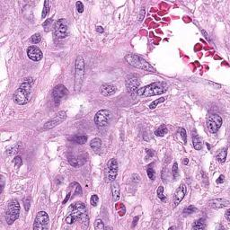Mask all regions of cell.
<instances>
[{
	"label": "cell",
	"instance_id": "cell-10",
	"mask_svg": "<svg viewBox=\"0 0 230 230\" xmlns=\"http://www.w3.org/2000/svg\"><path fill=\"white\" fill-rule=\"evenodd\" d=\"M118 162L116 158H112L107 162L106 165V178L109 182H114L118 175Z\"/></svg>",
	"mask_w": 230,
	"mask_h": 230
},
{
	"label": "cell",
	"instance_id": "cell-14",
	"mask_svg": "<svg viewBox=\"0 0 230 230\" xmlns=\"http://www.w3.org/2000/svg\"><path fill=\"white\" fill-rule=\"evenodd\" d=\"M68 94V90L63 85H58L52 91V97L56 103H59L63 98Z\"/></svg>",
	"mask_w": 230,
	"mask_h": 230
},
{
	"label": "cell",
	"instance_id": "cell-41",
	"mask_svg": "<svg viewBox=\"0 0 230 230\" xmlns=\"http://www.w3.org/2000/svg\"><path fill=\"white\" fill-rule=\"evenodd\" d=\"M13 163H14V165L16 166H21L22 165V158L20 157H14V160H13Z\"/></svg>",
	"mask_w": 230,
	"mask_h": 230
},
{
	"label": "cell",
	"instance_id": "cell-26",
	"mask_svg": "<svg viewBox=\"0 0 230 230\" xmlns=\"http://www.w3.org/2000/svg\"><path fill=\"white\" fill-rule=\"evenodd\" d=\"M227 150H228V149L225 148V149L221 150V151L217 155V160H218L220 163H221V164L225 163V161H226L227 155H228V151H227Z\"/></svg>",
	"mask_w": 230,
	"mask_h": 230
},
{
	"label": "cell",
	"instance_id": "cell-21",
	"mask_svg": "<svg viewBox=\"0 0 230 230\" xmlns=\"http://www.w3.org/2000/svg\"><path fill=\"white\" fill-rule=\"evenodd\" d=\"M68 162L73 167H79L85 164V160H82V158H80V157H69Z\"/></svg>",
	"mask_w": 230,
	"mask_h": 230
},
{
	"label": "cell",
	"instance_id": "cell-6",
	"mask_svg": "<svg viewBox=\"0 0 230 230\" xmlns=\"http://www.w3.org/2000/svg\"><path fill=\"white\" fill-rule=\"evenodd\" d=\"M85 75V60L81 56H78L76 60V74H75V89L78 92L81 88Z\"/></svg>",
	"mask_w": 230,
	"mask_h": 230
},
{
	"label": "cell",
	"instance_id": "cell-7",
	"mask_svg": "<svg viewBox=\"0 0 230 230\" xmlns=\"http://www.w3.org/2000/svg\"><path fill=\"white\" fill-rule=\"evenodd\" d=\"M54 36L58 39H64L68 35V25L65 19L58 20L54 24Z\"/></svg>",
	"mask_w": 230,
	"mask_h": 230
},
{
	"label": "cell",
	"instance_id": "cell-33",
	"mask_svg": "<svg viewBox=\"0 0 230 230\" xmlns=\"http://www.w3.org/2000/svg\"><path fill=\"white\" fill-rule=\"evenodd\" d=\"M165 101H166V98H165V97H161V98H159V99L154 101L153 103H151V104L149 105V108H150L151 110H153V109H155V108H157V106L159 103H164Z\"/></svg>",
	"mask_w": 230,
	"mask_h": 230
},
{
	"label": "cell",
	"instance_id": "cell-12",
	"mask_svg": "<svg viewBox=\"0 0 230 230\" xmlns=\"http://www.w3.org/2000/svg\"><path fill=\"white\" fill-rule=\"evenodd\" d=\"M139 84H140V81H139V79L136 76L131 75V76H128V78L126 79V88H127V91L131 95H133L134 94H137V91L139 90Z\"/></svg>",
	"mask_w": 230,
	"mask_h": 230
},
{
	"label": "cell",
	"instance_id": "cell-1",
	"mask_svg": "<svg viewBox=\"0 0 230 230\" xmlns=\"http://www.w3.org/2000/svg\"><path fill=\"white\" fill-rule=\"evenodd\" d=\"M66 223L73 224L77 220H80L81 223L85 224V227L87 228L89 223V219L86 214V207L83 202H76L69 206L67 216L66 217Z\"/></svg>",
	"mask_w": 230,
	"mask_h": 230
},
{
	"label": "cell",
	"instance_id": "cell-30",
	"mask_svg": "<svg viewBox=\"0 0 230 230\" xmlns=\"http://www.w3.org/2000/svg\"><path fill=\"white\" fill-rule=\"evenodd\" d=\"M157 197L162 201V202H166V197L164 195V187L163 186H159L157 191Z\"/></svg>",
	"mask_w": 230,
	"mask_h": 230
},
{
	"label": "cell",
	"instance_id": "cell-4",
	"mask_svg": "<svg viewBox=\"0 0 230 230\" xmlns=\"http://www.w3.org/2000/svg\"><path fill=\"white\" fill-rule=\"evenodd\" d=\"M125 60L128 64H130V66L134 67L149 71V72H156V69L148 62H147L144 58H142L141 57L136 54H128L125 57Z\"/></svg>",
	"mask_w": 230,
	"mask_h": 230
},
{
	"label": "cell",
	"instance_id": "cell-3",
	"mask_svg": "<svg viewBox=\"0 0 230 230\" xmlns=\"http://www.w3.org/2000/svg\"><path fill=\"white\" fill-rule=\"evenodd\" d=\"M168 86L165 82H155L148 85L139 88L137 91V94L139 96H154L159 95L166 92Z\"/></svg>",
	"mask_w": 230,
	"mask_h": 230
},
{
	"label": "cell",
	"instance_id": "cell-48",
	"mask_svg": "<svg viewBox=\"0 0 230 230\" xmlns=\"http://www.w3.org/2000/svg\"><path fill=\"white\" fill-rule=\"evenodd\" d=\"M96 31H97L98 32H103V27H100V26H98V27L96 28Z\"/></svg>",
	"mask_w": 230,
	"mask_h": 230
},
{
	"label": "cell",
	"instance_id": "cell-49",
	"mask_svg": "<svg viewBox=\"0 0 230 230\" xmlns=\"http://www.w3.org/2000/svg\"><path fill=\"white\" fill-rule=\"evenodd\" d=\"M184 165H187V164H188V159H187V158H185V159L184 160Z\"/></svg>",
	"mask_w": 230,
	"mask_h": 230
},
{
	"label": "cell",
	"instance_id": "cell-23",
	"mask_svg": "<svg viewBox=\"0 0 230 230\" xmlns=\"http://www.w3.org/2000/svg\"><path fill=\"white\" fill-rule=\"evenodd\" d=\"M90 147L96 152H98L102 147V140L98 138H95L94 139H92V141L90 142Z\"/></svg>",
	"mask_w": 230,
	"mask_h": 230
},
{
	"label": "cell",
	"instance_id": "cell-45",
	"mask_svg": "<svg viewBox=\"0 0 230 230\" xmlns=\"http://www.w3.org/2000/svg\"><path fill=\"white\" fill-rule=\"evenodd\" d=\"M224 179H225V177H224V175H221L218 179H217V184H223L224 183Z\"/></svg>",
	"mask_w": 230,
	"mask_h": 230
},
{
	"label": "cell",
	"instance_id": "cell-8",
	"mask_svg": "<svg viewBox=\"0 0 230 230\" xmlns=\"http://www.w3.org/2000/svg\"><path fill=\"white\" fill-rule=\"evenodd\" d=\"M111 118V112L108 110H100L96 112L94 116V123L99 129L105 128L108 125L109 120Z\"/></svg>",
	"mask_w": 230,
	"mask_h": 230
},
{
	"label": "cell",
	"instance_id": "cell-43",
	"mask_svg": "<svg viewBox=\"0 0 230 230\" xmlns=\"http://www.w3.org/2000/svg\"><path fill=\"white\" fill-rule=\"evenodd\" d=\"M144 16H145V9L142 7V8L140 9V12H139V21H142V20H143V18H144Z\"/></svg>",
	"mask_w": 230,
	"mask_h": 230
},
{
	"label": "cell",
	"instance_id": "cell-39",
	"mask_svg": "<svg viewBox=\"0 0 230 230\" xmlns=\"http://www.w3.org/2000/svg\"><path fill=\"white\" fill-rule=\"evenodd\" d=\"M76 9H77V12L78 13H83L84 12V5H83V3L80 2V1H77L76 3Z\"/></svg>",
	"mask_w": 230,
	"mask_h": 230
},
{
	"label": "cell",
	"instance_id": "cell-20",
	"mask_svg": "<svg viewBox=\"0 0 230 230\" xmlns=\"http://www.w3.org/2000/svg\"><path fill=\"white\" fill-rule=\"evenodd\" d=\"M193 146L196 150H201L202 148V139L197 134L193 135Z\"/></svg>",
	"mask_w": 230,
	"mask_h": 230
},
{
	"label": "cell",
	"instance_id": "cell-11",
	"mask_svg": "<svg viewBox=\"0 0 230 230\" xmlns=\"http://www.w3.org/2000/svg\"><path fill=\"white\" fill-rule=\"evenodd\" d=\"M222 125V118L218 114H211L207 119V127L211 133H216Z\"/></svg>",
	"mask_w": 230,
	"mask_h": 230
},
{
	"label": "cell",
	"instance_id": "cell-38",
	"mask_svg": "<svg viewBox=\"0 0 230 230\" xmlns=\"http://www.w3.org/2000/svg\"><path fill=\"white\" fill-rule=\"evenodd\" d=\"M98 201H99V199H98V196L96 195V194H94V195H92V197H91V205L92 206H94V207H95L97 204H98Z\"/></svg>",
	"mask_w": 230,
	"mask_h": 230
},
{
	"label": "cell",
	"instance_id": "cell-27",
	"mask_svg": "<svg viewBox=\"0 0 230 230\" xmlns=\"http://www.w3.org/2000/svg\"><path fill=\"white\" fill-rule=\"evenodd\" d=\"M72 141H74L76 144L79 145H83L85 143H86L87 141V137L86 136H74L72 138Z\"/></svg>",
	"mask_w": 230,
	"mask_h": 230
},
{
	"label": "cell",
	"instance_id": "cell-2",
	"mask_svg": "<svg viewBox=\"0 0 230 230\" xmlns=\"http://www.w3.org/2000/svg\"><path fill=\"white\" fill-rule=\"evenodd\" d=\"M32 83L33 80L31 77H26L23 79L20 87L16 89L13 93V100L14 101L15 103L19 105H23L28 103Z\"/></svg>",
	"mask_w": 230,
	"mask_h": 230
},
{
	"label": "cell",
	"instance_id": "cell-24",
	"mask_svg": "<svg viewBox=\"0 0 230 230\" xmlns=\"http://www.w3.org/2000/svg\"><path fill=\"white\" fill-rule=\"evenodd\" d=\"M205 228H206V223H205L204 219H200V220H196L193 226V229L195 230H202Z\"/></svg>",
	"mask_w": 230,
	"mask_h": 230
},
{
	"label": "cell",
	"instance_id": "cell-9",
	"mask_svg": "<svg viewBox=\"0 0 230 230\" xmlns=\"http://www.w3.org/2000/svg\"><path fill=\"white\" fill-rule=\"evenodd\" d=\"M49 215L45 211H40L38 212L34 224H33V229L34 230H46L49 228Z\"/></svg>",
	"mask_w": 230,
	"mask_h": 230
},
{
	"label": "cell",
	"instance_id": "cell-46",
	"mask_svg": "<svg viewBox=\"0 0 230 230\" xmlns=\"http://www.w3.org/2000/svg\"><path fill=\"white\" fill-rule=\"evenodd\" d=\"M226 219L228 221H230V210H228L226 211Z\"/></svg>",
	"mask_w": 230,
	"mask_h": 230
},
{
	"label": "cell",
	"instance_id": "cell-31",
	"mask_svg": "<svg viewBox=\"0 0 230 230\" xmlns=\"http://www.w3.org/2000/svg\"><path fill=\"white\" fill-rule=\"evenodd\" d=\"M52 22H53V19H52V18H49V19H47V20L43 22L42 26H43L45 31H49L50 30L51 25H52Z\"/></svg>",
	"mask_w": 230,
	"mask_h": 230
},
{
	"label": "cell",
	"instance_id": "cell-29",
	"mask_svg": "<svg viewBox=\"0 0 230 230\" xmlns=\"http://www.w3.org/2000/svg\"><path fill=\"white\" fill-rule=\"evenodd\" d=\"M147 174H148V178L151 180V181H154L155 178H156V173H155V170L153 168V166H148V169H147Z\"/></svg>",
	"mask_w": 230,
	"mask_h": 230
},
{
	"label": "cell",
	"instance_id": "cell-44",
	"mask_svg": "<svg viewBox=\"0 0 230 230\" xmlns=\"http://www.w3.org/2000/svg\"><path fill=\"white\" fill-rule=\"evenodd\" d=\"M147 153H148V156L146 157V160H148L149 157H152L154 156V152H153V150L147 149Z\"/></svg>",
	"mask_w": 230,
	"mask_h": 230
},
{
	"label": "cell",
	"instance_id": "cell-28",
	"mask_svg": "<svg viewBox=\"0 0 230 230\" xmlns=\"http://www.w3.org/2000/svg\"><path fill=\"white\" fill-rule=\"evenodd\" d=\"M50 10V5H49V1H44V6H43V10H42V13H41V18H45L47 16V14L49 13Z\"/></svg>",
	"mask_w": 230,
	"mask_h": 230
},
{
	"label": "cell",
	"instance_id": "cell-37",
	"mask_svg": "<svg viewBox=\"0 0 230 230\" xmlns=\"http://www.w3.org/2000/svg\"><path fill=\"white\" fill-rule=\"evenodd\" d=\"M179 132H180V136H181V138L183 139V140H184V144H186L187 143V135H186V130L184 129V128H181L180 130H179Z\"/></svg>",
	"mask_w": 230,
	"mask_h": 230
},
{
	"label": "cell",
	"instance_id": "cell-40",
	"mask_svg": "<svg viewBox=\"0 0 230 230\" xmlns=\"http://www.w3.org/2000/svg\"><path fill=\"white\" fill-rule=\"evenodd\" d=\"M17 152H18V145L15 146V147H13V148H9V149L7 150V154H8L9 156L13 155V154H16Z\"/></svg>",
	"mask_w": 230,
	"mask_h": 230
},
{
	"label": "cell",
	"instance_id": "cell-42",
	"mask_svg": "<svg viewBox=\"0 0 230 230\" xmlns=\"http://www.w3.org/2000/svg\"><path fill=\"white\" fill-rule=\"evenodd\" d=\"M24 209H25V211H29V209H30V205H31V203H30V201H29V199H26L25 201H24Z\"/></svg>",
	"mask_w": 230,
	"mask_h": 230
},
{
	"label": "cell",
	"instance_id": "cell-34",
	"mask_svg": "<svg viewBox=\"0 0 230 230\" xmlns=\"http://www.w3.org/2000/svg\"><path fill=\"white\" fill-rule=\"evenodd\" d=\"M40 40H41V36H40V33H35V34H33L31 37V43H34V44H37V43H39L40 41Z\"/></svg>",
	"mask_w": 230,
	"mask_h": 230
},
{
	"label": "cell",
	"instance_id": "cell-17",
	"mask_svg": "<svg viewBox=\"0 0 230 230\" xmlns=\"http://www.w3.org/2000/svg\"><path fill=\"white\" fill-rule=\"evenodd\" d=\"M209 206L212 209H222L224 207H229V202L228 200L224 199H216L212 200L209 202Z\"/></svg>",
	"mask_w": 230,
	"mask_h": 230
},
{
	"label": "cell",
	"instance_id": "cell-35",
	"mask_svg": "<svg viewBox=\"0 0 230 230\" xmlns=\"http://www.w3.org/2000/svg\"><path fill=\"white\" fill-rule=\"evenodd\" d=\"M94 229L96 230L104 229V224L102 220H96L94 222Z\"/></svg>",
	"mask_w": 230,
	"mask_h": 230
},
{
	"label": "cell",
	"instance_id": "cell-15",
	"mask_svg": "<svg viewBox=\"0 0 230 230\" xmlns=\"http://www.w3.org/2000/svg\"><path fill=\"white\" fill-rule=\"evenodd\" d=\"M186 193H187V187L184 184H182L177 188V190L175 191V195H174V206L175 207H176L180 204V202L185 197Z\"/></svg>",
	"mask_w": 230,
	"mask_h": 230
},
{
	"label": "cell",
	"instance_id": "cell-16",
	"mask_svg": "<svg viewBox=\"0 0 230 230\" xmlns=\"http://www.w3.org/2000/svg\"><path fill=\"white\" fill-rule=\"evenodd\" d=\"M27 55L29 58L31 59L32 61H40L43 57L42 51L40 49V48H38L35 45L30 46L27 49Z\"/></svg>",
	"mask_w": 230,
	"mask_h": 230
},
{
	"label": "cell",
	"instance_id": "cell-13",
	"mask_svg": "<svg viewBox=\"0 0 230 230\" xmlns=\"http://www.w3.org/2000/svg\"><path fill=\"white\" fill-rule=\"evenodd\" d=\"M66 118H67L66 112H65L64 111H60V112H58L56 114V116H55L52 120H50L49 121H48V122L43 126V129H44V130H50V129L54 128L55 126L60 124L63 121L66 120Z\"/></svg>",
	"mask_w": 230,
	"mask_h": 230
},
{
	"label": "cell",
	"instance_id": "cell-32",
	"mask_svg": "<svg viewBox=\"0 0 230 230\" xmlns=\"http://www.w3.org/2000/svg\"><path fill=\"white\" fill-rule=\"evenodd\" d=\"M172 174H173V177L175 180H177L178 177H179V172H178V165L177 163L175 162L173 166V168H172Z\"/></svg>",
	"mask_w": 230,
	"mask_h": 230
},
{
	"label": "cell",
	"instance_id": "cell-36",
	"mask_svg": "<svg viewBox=\"0 0 230 230\" xmlns=\"http://www.w3.org/2000/svg\"><path fill=\"white\" fill-rule=\"evenodd\" d=\"M196 211V208L194 206H189L188 208L184 210V214H187V215H191L193 213H194Z\"/></svg>",
	"mask_w": 230,
	"mask_h": 230
},
{
	"label": "cell",
	"instance_id": "cell-18",
	"mask_svg": "<svg viewBox=\"0 0 230 230\" xmlns=\"http://www.w3.org/2000/svg\"><path fill=\"white\" fill-rule=\"evenodd\" d=\"M115 91H116V87L114 85H112V84H105L100 87V93L101 94L104 96H111L115 93Z\"/></svg>",
	"mask_w": 230,
	"mask_h": 230
},
{
	"label": "cell",
	"instance_id": "cell-19",
	"mask_svg": "<svg viewBox=\"0 0 230 230\" xmlns=\"http://www.w3.org/2000/svg\"><path fill=\"white\" fill-rule=\"evenodd\" d=\"M112 189V202H116L120 199V186L117 182H112L111 185Z\"/></svg>",
	"mask_w": 230,
	"mask_h": 230
},
{
	"label": "cell",
	"instance_id": "cell-22",
	"mask_svg": "<svg viewBox=\"0 0 230 230\" xmlns=\"http://www.w3.org/2000/svg\"><path fill=\"white\" fill-rule=\"evenodd\" d=\"M69 192L76 195H82V188L77 183H72L69 185Z\"/></svg>",
	"mask_w": 230,
	"mask_h": 230
},
{
	"label": "cell",
	"instance_id": "cell-47",
	"mask_svg": "<svg viewBox=\"0 0 230 230\" xmlns=\"http://www.w3.org/2000/svg\"><path fill=\"white\" fill-rule=\"evenodd\" d=\"M138 220H139V217H135V218H134V220H133V224H132V227H133V228L136 226V224H137V222H138Z\"/></svg>",
	"mask_w": 230,
	"mask_h": 230
},
{
	"label": "cell",
	"instance_id": "cell-5",
	"mask_svg": "<svg viewBox=\"0 0 230 230\" xmlns=\"http://www.w3.org/2000/svg\"><path fill=\"white\" fill-rule=\"evenodd\" d=\"M20 204L17 200H11L7 205L5 211V221L8 225H12L19 217Z\"/></svg>",
	"mask_w": 230,
	"mask_h": 230
},
{
	"label": "cell",
	"instance_id": "cell-25",
	"mask_svg": "<svg viewBox=\"0 0 230 230\" xmlns=\"http://www.w3.org/2000/svg\"><path fill=\"white\" fill-rule=\"evenodd\" d=\"M168 130L167 127L166 125H161L156 131H155V135L157 137H164L166 133H167Z\"/></svg>",
	"mask_w": 230,
	"mask_h": 230
}]
</instances>
